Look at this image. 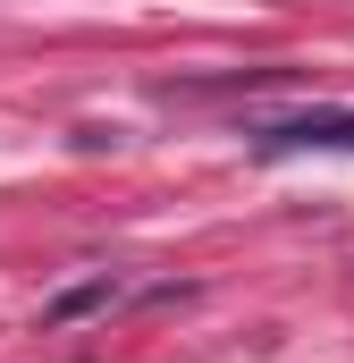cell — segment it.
<instances>
[{
	"instance_id": "6da1fadb",
	"label": "cell",
	"mask_w": 354,
	"mask_h": 363,
	"mask_svg": "<svg viewBox=\"0 0 354 363\" xmlns=\"http://www.w3.org/2000/svg\"><path fill=\"white\" fill-rule=\"evenodd\" d=\"M253 135H262V152H354V110H295Z\"/></svg>"
},
{
	"instance_id": "7a4b0ae2",
	"label": "cell",
	"mask_w": 354,
	"mask_h": 363,
	"mask_svg": "<svg viewBox=\"0 0 354 363\" xmlns=\"http://www.w3.org/2000/svg\"><path fill=\"white\" fill-rule=\"evenodd\" d=\"M101 296H110V279H93V287H76V296H59V304H51V321H68V313H85V304H101Z\"/></svg>"
}]
</instances>
